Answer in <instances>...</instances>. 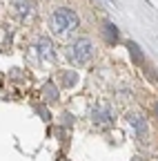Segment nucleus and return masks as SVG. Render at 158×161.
Wrapping results in <instances>:
<instances>
[{"label":"nucleus","instance_id":"nucleus-7","mask_svg":"<svg viewBox=\"0 0 158 161\" xmlns=\"http://www.w3.org/2000/svg\"><path fill=\"white\" fill-rule=\"evenodd\" d=\"M103 34H105V38H107V43H116V40H118V29H116L111 23H105Z\"/></svg>","mask_w":158,"mask_h":161},{"label":"nucleus","instance_id":"nucleus-2","mask_svg":"<svg viewBox=\"0 0 158 161\" xmlns=\"http://www.w3.org/2000/svg\"><path fill=\"white\" fill-rule=\"evenodd\" d=\"M96 56V45H94V40L83 36V38H76L74 43H69L67 47V58H69V63L76 65V67H85L89 65L91 60Z\"/></svg>","mask_w":158,"mask_h":161},{"label":"nucleus","instance_id":"nucleus-3","mask_svg":"<svg viewBox=\"0 0 158 161\" xmlns=\"http://www.w3.org/2000/svg\"><path fill=\"white\" fill-rule=\"evenodd\" d=\"M91 121L96 125H100V128H105V125H111L114 123V119H116V114H114V108L111 105H96L94 110H91Z\"/></svg>","mask_w":158,"mask_h":161},{"label":"nucleus","instance_id":"nucleus-9","mask_svg":"<svg viewBox=\"0 0 158 161\" xmlns=\"http://www.w3.org/2000/svg\"><path fill=\"white\" fill-rule=\"evenodd\" d=\"M63 80H65V87H71L76 80H78V74L76 72H63V76H60Z\"/></svg>","mask_w":158,"mask_h":161},{"label":"nucleus","instance_id":"nucleus-8","mask_svg":"<svg viewBox=\"0 0 158 161\" xmlns=\"http://www.w3.org/2000/svg\"><path fill=\"white\" fill-rule=\"evenodd\" d=\"M127 47H129V54H131V58H136V63H138V65H143V63H145V56H143L140 47H138L136 43H129Z\"/></svg>","mask_w":158,"mask_h":161},{"label":"nucleus","instance_id":"nucleus-1","mask_svg":"<svg viewBox=\"0 0 158 161\" xmlns=\"http://www.w3.org/2000/svg\"><path fill=\"white\" fill-rule=\"evenodd\" d=\"M80 27V18L69 7H56L49 16V29L56 38H69Z\"/></svg>","mask_w":158,"mask_h":161},{"label":"nucleus","instance_id":"nucleus-10","mask_svg":"<svg viewBox=\"0 0 158 161\" xmlns=\"http://www.w3.org/2000/svg\"><path fill=\"white\" fill-rule=\"evenodd\" d=\"M47 96H49V98H51V101H56V96H58V94H56V90H54V87H51V85H49V87H47Z\"/></svg>","mask_w":158,"mask_h":161},{"label":"nucleus","instance_id":"nucleus-11","mask_svg":"<svg viewBox=\"0 0 158 161\" xmlns=\"http://www.w3.org/2000/svg\"><path fill=\"white\" fill-rule=\"evenodd\" d=\"M154 114H156V119H158V103L154 105Z\"/></svg>","mask_w":158,"mask_h":161},{"label":"nucleus","instance_id":"nucleus-5","mask_svg":"<svg viewBox=\"0 0 158 161\" xmlns=\"http://www.w3.org/2000/svg\"><path fill=\"white\" fill-rule=\"evenodd\" d=\"M13 11H16L18 18L31 20L33 14H36V5L31 3V0H13Z\"/></svg>","mask_w":158,"mask_h":161},{"label":"nucleus","instance_id":"nucleus-6","mask_svg":"<svg viewBox=\"0 0 158 161\" xmlns=\"http://www.w3.org/2000/svg\"><path fill=\"white\" fill-rule=\"evenodd\" d=\"M129 125L134 128V132H136L138 136H145V132H147V121H145L140 114H129Z\"/></svg>","mask_w":158,"mask_h":161},{"label":"nucleus","instance_id":"nucleus-4","mask_svg":"<svg viewBox=\"0 0 158 161\" xmlns=\"http://www.w3.org/2000/svg\"><path fill=\"white\" fill-rule=\"evenodd\" d=\"M33 52L40 60H47V63H54L56 60V49H54L49 38H38L36 45H33Z\"/></svg>","mask_w":158,"mask_h":161}]
</instances>
